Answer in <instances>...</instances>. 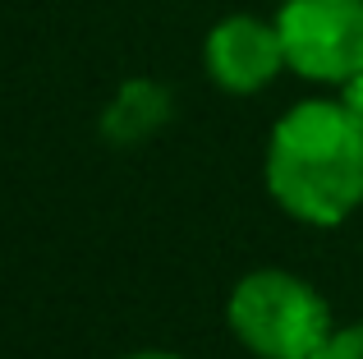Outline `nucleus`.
Listing matches in <instances>:
<instances>
[{
    "mask_svg": "<svg viewBox=\"0 0 363 359\" xmlns=\"http://www.w3.org/2000/svg\"><path fill=\"white\" fill-rule=\"evenodd\" d=\"M276 28L299 79L340 88L363 74V0H281Z\"/></svg>",
    "mask_w": 363,
    "mask_h": 359,
    "instance_id": "7ed1b4c3",
    "label": "nucleus"
},
{
    "mask_svg": "<svg viewBox=\"0 0 363 359\" xmlns=\"http://www.w3.org/2000/svg\"><path fill=\"white\" fill-rule=\"evenodd\" d=\"M203 65L216 88L235 92V97H248V92L267 88L281 70H290L276 18H257V14L221 18L203 42Z\"/></svg>",
    "mask_w": 363,
    "mask_h": 359,
    "instance_id": "20e7f679",
    "label": "nucleus"
},
{
    "mask_svg": "<svg viewBox=\"0 0 363 359\" xmlns=\"http://www.w3.org/2000/svg\"><path fill=\"white\" fill-rule=\"evenodd\" d=\"M225 318L257 359H313L336 332L327 299L281 267L248 272L230 290Z\"/></svg>",
    "mask_w": 363,
    "mask_h": 359,
    "instance_id": "f03ea898",
    "label": "nucleus"
},
{
    "mask_svg": "<svg viewBox=\"0 0 363 359\" xmlns=\"http://www.w3.org/2000/svg\"><path fill=\"white\" fill-rule=\"evenodd\" d=\"M313 359H363V323L354 327H340V332L327 336V346H322Z\"/></svg>",
    "mask_w": 363,
    "mask_h": 359,
    "instance_id": "423d86ee",
    "label": "nucleus"
},
{
    "mask_svg": "<svg viewBox=\"0 0 363 359\" xmlns=\"http://www.w3.org/2000/svg\"><path fill=\"white\" fill-rule=\"evenodd\" d=\"M124 359H179V355H166V350H138V355H124Z\"/></svg>",
    "mask_w": 363,
    "mask_h": 359,
    "instance_id": "6e6552de",
    "label": "nucleus"
},
{
    "mask_svg": "<svg viewBox=\"0 0 363 359\" xmlns=\"http://www.w3.org/2000/svg\"><path fill=\"white\" fill-rule=\"evenodd\" d=\"M267 189L308 226H340L363 203V125L345 106L313 97L290 106L267 143Z\"/></svg>",
    "mask_w": 363,
    "mask_h": 359,
    "instance_id": "f257e3e1",
    "label": "nucleus"
},
{
    "mask_svg": "<svg viewBox=\"0 0 363 359\" xmlns=\"http://www.w3.org/2000/svg\"><path fill=\"white\" fill-rule=\"evenodd\" d=\"M340 106L350 111V116L363 125V74H354V79H345L340 83Z\"/></svg>",
    "mask_w": 363,
    "mask_h": 359,
    "instance_id": "0eeeda50",
    "label": "nucleus"
},
{
    "mask_svg": "<svg viewBox=\"0 0 363 359\" xmlns=\"http://www.w3.org/2000/svg\"><path fill=\"white\" fill-rule=\"evenodd\" d=\"M170 116V97L161 83L152 79H129L116 92V101L106 106V134L120 138V143H133V138H147L152 129H161Z\"/></svg>",
    "mask_w": 363,
    "mask_h": 359,
    "instance_id": "39448f33",
    "label": "nucleus"
}]
</instances>
